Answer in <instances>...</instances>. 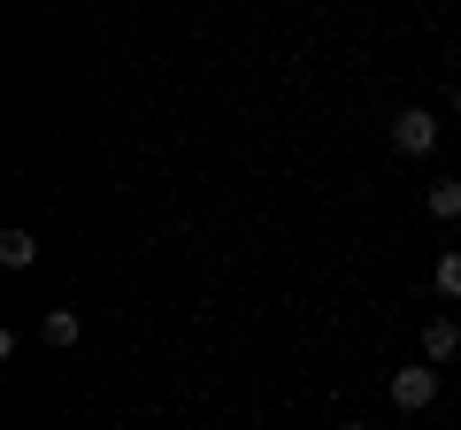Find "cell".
Returning <instances> with one entry per match:
<instances>
[{
	"instance_id": "obj_6",
	"label": "cell",
	"mask_w": 461,
	"mask_h": 430,
	"mask_svg": "<svg viewBox=\"0 0 461 430\" xmlns=\"http://www.w3.org/2000/svg\"><path fill=\"white\" fill-rule=\"evenodd\" d=\"M0 262H8V269H32L39 262V238L23 231V223H16V231H0Z\"/></svg>"
},
{
	"instance_id": "obj_5",
	"label": "cell",
	"mask_w": 461,
	"mask_h": 430,
	"mask_svg": "<svg viewBox=\"0 0 461 430\" xmlns=\"http://www.w3.org/2000/svg\"><path fill=\"white\" fill-rule=\"evenodd\" d=\"M423 208L438 215V223H461V177H438V184L423 193Z\"/></svg>"
},
{
	"instance_id": "obj_9",
	"label": "cell",
	"mask_w": 461,
	"mask_h": 430,
	"mask_svg": "<svg viewBox=\"0 0 461 430\" xmlns=\"http://www.w3.org/2000/svg\"><path fill=\"white\" fill-rule=\"evenodd\" d=\"M346 430H369V423H346Z\"/></svg>"
},
{
	"instance_id": "obj_2",
	"label": "cell",
	"mask_w": 461,
	"mask_h": 430,
	"mask_svg": "<svg viewBox=\"0 0 461 430\" xmlns=\"http://www.w3.org/2000/svg\"><path fill=\"white\" fill-rule=\"evenodd\" d=\"M393 147L400 154H430L438 147V116H430V108H400L393 116Z\"/></svg>"
},
{
	"instance_id": "obj_3",
	"label": "cell",
	"mask_w": 461,
	"mask_h": 430,
	"mask_svg": "<svg viewBox=\"0 0 461 430\" xmlns=\"http://www.w3.org/2000/svg\"><path fill=\"white\" fill-rule=\"evenodd\" d=\"M454 354H461V323H454V315H430V323H423V362L438 369V362H454Z\"/></svg>"
},
{
	"instance_id": "obj_1",
	"label": "cell",
	"mask_w": 461,
	"mask_h": 430,
	"mask_svg": "<svg viewBox=\"0 0 461 430\" xmlns=\"http://www.w3.org/2000/svg\"><path fill=\"white\" fill-rule=\"evenodd\" d=\"M430 399H438V369H430V362L393 369V408H400V415H423Z\"/></svg>"
},
{
	"instance_id": "obj_4",
	"label": "cell",
	"mask_w": 461,
	"mask_h": 430,
	"mask_svg": "<svg viewBox=\"0 0 461 430\" xmlns=\"http://www.w3.org/2000/svg\"><path fill=\"white\" fill-rule=\"evenodd\" d=\"M39 338H47V346H77V338H85L77 308H47V323H39Z\"/></svg>"
},
{
	"instance_id": "obj_7",
	"label": "cell",
	"mask_w": 461,
	"mask_h": 430,
	"mask_svg": "<svg viewBox=\"0 0 461 430\" xmlns=\"http://www.w3.org/2000/svg\"><path fill=\"white\" fill-rule=\"evenodd\" d=\"M438 300H461V254H438Z\"/></svg>"
},
{
	"instance_id": "obj_8",
	"label": "cell",
	"mask_w": 461,
	"mask_h": 430,
	"mask_svg": "<svg viewBox=\"0 0 461 430\" xmlns=\"http://www.w3.org/2000/svg\"><path fill=\"white\" fill-rule=\"evenodd\" d=\"M454 116H461V85H454Z\"/></svg>"
}]
</instances>
